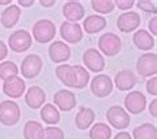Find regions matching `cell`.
I'll return each mask as SVG.
<instances>
[{
	"label": "cell",
	"instance_id": "cell-41",
	"mask_svg": "<svg viewBox=\"0 0 157 139\" xmlns=\"http://www.w3.org/2000/svg\"><path fill=\"white\" fill-rule=\"evenodd\" d=\"M12 2L11 0H0V5H11Z\"/></svg>",
	"mask_w": 157,
	"mask_h": 139
},
{
	"label": "cell",
	"instance_id": "cell-29",
	"mask_svg": "<svg viewBox=\"0 0 157 139\" xmlns=\"http://www.w3.org/2000/svg\"><path fill=\"white\" fill-rule=\"evenodd\" d=\"M17 74H19V68L15 62H12V61H3V62H0V78L3 81Z\"/></svg>",
	"mask_w": 157,
	"mask_h": 139
},
{
	"label": "cell",
	"instance_id": "cell-26",
	"mask_svg": "<svg viewBox=\"0 0 157 139\" xmlns=\"http://www.w3.org/2000/svg\"><path fill=\"white\" fill-rule=\"evenodd\" d=\"M44 127L36 121H28L23 129L24 139H43Z\"/></svg>",
	"mask_w": 157,
	"mask_h": 139
},
{
	"label": "cell",
	"instance_id": "cell-15",
	"mask_svg": "<svg viewBox=\"0 0 157 139\" xmlns=\"http://www.w3.org/2000/svg\"><path fill=\"white\" fill-rule=\"evenodd\" d=\"M53 103L56 109L63 110V111H69L76 106V95L75 93L61 89L53 95Z\"/></svg>",
	"mask_w": 157,
	"mask_h": 139
},
{
	"label": "cell",
	"instance_id": "cell-36",
	"mask_svg": "<svg viewBox=\"0 0 157 139\" xmlns=\"http://www.w3.org/2000/svg\"><path fill=\"white\" fill-rule=\"evenodd\" d=\"M8 55V46H7L4 42L0 40V61H3Z\"/></svg>",
	"mask_w": 157,
	"mask_h": 139
},
{
	"label": "cell",
	"instance_id": "cell-35",
	"mask_svg": "<svg viewBox=\"0 0 157 139\" xmlns=\"http://www.w3.org/2000/svg\"><path fill=\"white\" fill-rule=\"evenodd\" d=\"M148 27H149V30H151L149 33H152V36L155 37L156 34H157V16H153L151 19V21H149Z\"/></svg>",
	"mask_w": 157,
	"mask_h": 139
},
{
	"label": "cell",
	"instance_id": "cell-20",
	"mask_svg": "<svg viewBox=\"0 0 157 139\" xmlns=\"http://www.w3.org/2000/svg\"><path fill=\"white\" fill-rule=\"evenodd\" d=\"M105 27H107L105 17L100 16V15H89V16H87V19H84L81 28L89 34H95L99 33L100 30H103Z\"/></svg>",
	"mask_w": 157,
	"mask_h": 139
},
{
	"label": "cell",
	"instance_id": "cell-19",
	"mask_svg": "<svg viewBox=\"0 0 157 139\" xmlns=\"http://www.w3.org/2000/svg\"><path fill=\"white\" fill-rule=\"evenodd\" d=\"M21 15V9L20 7H17L16 4H11L7 8H4V11L2 12V16H0V21H2V25L4 28H12L17 24L19 19H20Z\"/></svg>",
	"mask_w": 157,
	"mask_h": 139
},
{
	"label": "cell",
	"instance_id": "cell-25",
	"mask_svg": "<svg viewBox=\"0 0 157 139\" xmlns=\"http://www.w3.org/2000/svg\"><path fill=\"white\" fill-rule=\"evenodd\" d=\"M133 139H157V127L152 123H143L133 130Z\"/></svg>",
	"mask_w": 157,
	"mask_h": 139
},
{
	"label": "cell",
	"instance_id": "cell-21",
	"mask_svg": "<svg viewBox=\"0 0 157 139\" xmlns=\"http://www.w3.org/2000/svg\"><path fill=\"white\" fill-rule=\"evenodd\" d=\"M55 73H56L57 78L60 80L65 86H68V87L76 86V74H75V70H73V65L61 64L56 68Z\"/></svg>",
	"mask_w": 157,
	"mask_h": 139
},
{
	"label": "cell",
	"instance_id": "cell-14",
	"mask_svg": "<svg viewBox=\"0 0 157 139\" xmlns=\"http://www.w3.org/2000/svg\"><path fill=\"white\" fill-rule=\"evenodd\" d=\"M49 59L55 64H63L69 60L71 57V48L64 41H53L48 49Z\"/></svg>",
	"mask_w": 157,
	"mask_h": 139
},
{
	"label": "cell",
	"instance_id": "cell-23",
	"mask_svg": "<svg viewBox=\"0 0 157 139\" xmlns=\"http://www.w3.org/2000/svg\"><path fill=\"white\" fill-rule=\"evenodd\" d=\"M133 42H135L136 48H139L140 51H151L155 46V37L148 30L139 29L133 34Z\"/></svg>",
	"mask_w": 157,
	"mask_h": 139
},
{
	"label": "cell",
	"instance_id": "cell-34",
	"mask_svg": "<svg viewBox=\"0 0 157 139\" xmlns=\"http://www.w3.org/2000/svg\"><path fill=\"white\" fill-rule=\"evenodd\" d=\"M113 3H115V7H117L119 9H123V11H128L135 5L133 0H116V2H113Z\"/></svg>",
	"mask_w": 157,
	"mask_h": 139
},
{
	"label": "cell",
	"instance_id": "cell-27",
	"mask_svg": "<svg viewBox=\"0 0 157 139\" xmlns=\"http://www.w3.org/2000/svg\"><path fill=\"white\" fill-rule=\"evenodd\" d=\"M89 138L91 139H111L112 130L105 123H96L89 130Z\"/></svg>",
	"mask_w": 157,
	"mask_h": 139
},
{
	"label": "cell",
	"instance_id": "cell-2",
	"mask_svg": "<svg viewBox=\"0 0 157 139\" xmlns=\"http://www.w3.org/2000/svg\"><path fill=\"white\" fill-rule=\"evenodd\" d=\"M121 46H123L121 38L116 33L107 32L101 34L99 38V52L108 57L116 56L121 51Z\"/></svg>",
	"mask_w": 157,
	"mask_h": 139
},
{
	"label": "cell",
	"instance_id": "cell-13",
	"mask_svg": "<svg viewBox=\"0 0 157 139\" xmlns=\"http://www.w3.org/2000/svg\"><path fill=\"white\" fill-rule=\"evenodd\" d=\"M60 36L65 42L69 44H77L83 38V28L78 23L64 21L60 27Z\"/></svg>",
	"mask_w": 157,
	"mask_h": 139
},
{
	"label": "cell",
	"instance_id": "cell-32",
	"mask_svg": "<svg viewBox=\"0 0 157 139\" xmlns=\"http://www.w3.org/2000/svg\"><path fill=\"white\" fill-rule=\"evenodd\" d=\"M136 4H137V7H139L141 11H144V12H147V13H153V15L157 13V4H156V2L140 0V2H137Z\"/></svg>",
	"mask_w": 157,
	"mask_h": 139
},
{
	"label": "cell",
	"instance_id": "cell-24",
	"mask_svg": "<svg viewBox=\"0 0 157 139\" xmlns=\"http://www.w3.org/2000/svg\"><path fill=\"white\" fill-rule=\"evenodd\" d=\"M40 117L47 125H57L60 121V113L52 103H45L41 106Z\"/></svg>",
	"mask_w": 157,
	"mask_h": 139
},
{
	"label": "cell",
	"instance_id": "cell-39",
	"mask_svg": "<svg viewBox=\"0 0 157 139\" xmlns=\"http://www.w3.org/2000/svg\"><path fill=\"white\" fill-rule=\"evenodd\" d=\"M55 0H40L39 2V4H40L41 7H45V8H51V7L55 5Z\"/></svg>",
	"mask_w": 157,
	"mask_h": 139
},
{
	"label": "cell",
	"instance_id": "cell-12",
	"mask_svg": "<svg viewBox=\"0 0 157 139\" xmlns=\"http://www.w3.org/2000/svg\"><path fill=\"white\" fill-rule=\"evenodd\" d=\"M3 91L12 99L20 98L23 93H25V81L19 76L10 77L3 82Z\"/></svg>",
	"mask_w": 157,
	"mask_h": 139
},
{
	"label": "cell",
	"instance_id": "cell-10",
	"mask_svg": "<svg viewBox=\"0 0 157 139\" xmlns=\"http://www.w3.org/2000/svg\"><path fill=\"white\" fill-rule=\"evenodd\" d=\"M117 28L123 33H129L136 30L141 24V17L140 15L135 11H128V12L121 13L117 17Z\"/></svg>",
	"mask_w": 157,
	"mask_h": 139
},
{
	"label": "cell",
	"instance_id": "cell-9",
	"mask_svg": "<svg viewBox=\"0 0 157 139\" xmlns=\"http://www.w3.org/2000/svg\"><path fill=\"white\" fill-rule=\"evenodd\" d=\"M43 69V60L37 55H28L23 60L20 72L24 78H35Z\"/></svg>",
	"mask_w": 157,
	"mask_h": 139
},
{
	"label": "cell",
	"instance_id": "cell-4",
	"mask_svg": "<svg viewBox=\"0 0 157 139\" xmlns=\"http://www.w3.org/2000/svg\"><path fill=\"white\" fill-rule=\"evenodd\" d=\"M31 45H32V36L25 29L15 30L8 37V46L15 53H21L28 51Z\"/></svg>",
	"mask_w": 157,
	"mask_h": 139
},
{
	"label": "cell",
	"instance_id": "cell-17",
	"mask_svg": "<svg viewBox=\"0 0 157 139\" xmlns=\"http://www.w3.org/2000/svg\"><path fill=\"white\" fill-rule=\"evenodd\" d=\"M113 84L116 85V87L121 91H128L131 89L135 87V85L137 84V77L133 72L124 69V70L119 72L115 76V81Z\"/></svg>",
	"mask_w": 157,
	"mask_h": 139
},
{
	"label": "cell",
	"instance_id": "cell-30",
	"mask_svg": "<svg viewBox=\"0 0 157 139\" xmlns=\"http://www.w3.org/2000/svg\"><path fill=\"white\" fill-rule=\"evenodd\" d=\"M92 8L99 13H111L115 9V3L112 0H92L91 2Z\"/></svg>",
	"mask_w": 157,
	"mask_h": 139
},
{
	"label": "cell",
	"instance_id": "cell-40",
	"mask_svg": "<svg viewBox=\"0 0 157 139\" xmlns=\"http://www.w3.org/2000/svg\"><path fill=\"white\" fill-rule=\"evenodd\" d=\"M113 139H132V135L129 133H127V131H121V133L115 135V138Z\"/></svg>",
	"mask_w": 157,
	"mask_h": 139
},
{
	"label": "cell",
	"instance_id": "cell-1",
	"mask_svg": "<svg viewBox=\"0 0 157 139\" xmlns=\"http://www.w3.org/2000/svg\"><path fill=\"white\" fill-rule=\"evenodd\" d=\"M55 34H56L55 23L48 20V19H41L33 24L31 36H33V40H36L40 44H47L51 40H53Z\"/></svg>",
	"mask_w": 157,
	"mask_h": 139
},
{
	"label": "cell",
	"instance_id": "cell-18",
	"mask_svg": "<svg viewBox=\"0 0 157 139\" xmlns=\"http://www.w3.org/2000/svg\"><path fill=\"white\" fill-rule=\"evenodd\" d=\"M45 91L40 86H31L25 91V103L31 109H40L45 102Z\"/></svg>",
	"mask_w": 157,
	"mask_h": 139
},
{
	"label": "cell",
	"instance_id": "cell-6",
	"mask_svg": "<svg viewBox=\"0 0 157 139\" xmlns=\"http://www.w3.org/2000/svg\"><path fill=\"white\" fill-rule=\"evenodd\" d=\"M107 119H108L109 125L117 130H125L129 126V123H131V117H129V114L125 111L124 107L117 106V105L108 109Z\"/></svg>",
	"mask_w": 157,
	"mask_h": 139
},
{
	"label": "cell",
	"instance_id": "cell-16",
	"mask_svg": "<svg viewBox=\"0 0 157 139\" xmlns=\"http://www.w3.org/2000/svg\"><path fill=\"white\" fill-rule=\"evenodd\" d=\"M63 15L67 19V21L69 23H77L80 21L81 19H84L85 15V9L84 7L81 5V3L78 2H67L64 5H63Z\"/></svg>",
	"mask_w": 157,
	"mask_h": 139
},
{
	"label": "cell",
	"instance_id": "cell-31",
	"mask_svg": "<svg viewBox=\"0 0 157 139\" xmlns=\"http://www.w3.org/2000/svg\"><path fill=\"white\" fill-rule=\"evenodd\" d=\"M43 139H64V131H63L60 127L48 126L44 129Z\"/></svg>",
	"mask_w": 157,
	"mask_h": 139
},
{
	"label": "cell",
	"instance_id": "cell-5",
	"mask_svg": "<svg viewBox=\"0 0 157 139\" xmlns=\"http://www.w3.org/2000/svg\"><path fill=\"white\" fill-rule=\"evenodd\" d=\"M139 74L145 78H151L157 74V55L156 53H144L139 57L136 64Z\"/></svg>",
	"mask_w": 157,
	"mask_h": 139
},
{
	"label": "cell",
	"instance_id": "cell-28",
	"mask_svg": "<svg viewBox=\"0 0 157 139\" xmlns=\"http://www.w3.org/2000/svg\"><path fill=\"white\" fill-rule=\"evenodd\" d=\"M73 70L76 74V89H83L88 85V82L91 81V76L89 72L81 65H73Z\"/></svg>",
	"mask_w": 157,
	"mask_h": 139
},
{
	"label": "cell",
	"instance_id": "cell-7",
	"mask_svg": "<svg viewBox=\"0 0 157 139\" xmlns=\"http://www.w3.org/2000/svg\"><path fill=\"white\" fill-rule=\"evenodd\" d=\"M125 111L129 114H140L147 107V97L139 90L131 91L124 98Z\"/></svg>",
	"mask_w": 157,
	"mask_h": 139
},
{
	"label": "cell",
	"instance_id": "cell-8",
	"mask_svg": "<svg viewBox=\"0 0 157 139\" xmlns=\"http://www.w3.org/2000/svg\"><path fill=\"white\" fill-rule=\"evenodd\" d=\"M113 81L107 74H97L91 80V91L96 97L104 98L112 93Z\"/></svg>",
	"mask_w": 157,
	"mask_h": 139
},
{
	"label": "cell",
	"instance_id": "cell-33",
	"mask_svg": "<svg viewBox=\"0 0 157 139\" xmlns=\"http://www.w3.org/2000/svg\"><path fill=\"white\" fill-rule=\"evenodd\" d=\"M145 87H147V91L153 97H156L157 95V77H151L148 81H147V85H145Z\"/></svg>",
	"mask_w": 157,
	"mask_h": 139
},
{
	"label": "cell",
	"instance_id": "cell-3",
	"mask_svg": "<svg viewBox=\"0 0 157 139\" xmlns=\"http://www.w3.org/2000/svg\"><path fill=\"white\" fill-rule=\"evenodd\" d=\"M20 119V107L12 99L0 103V122L4 126H13Z\"/></svg>",
	"mask_w": 157,
	"mask_h": 139
},
{
	"label": "cell",
	"instance_id": "cell-37",
	"mask_svg": "<svg viewBox=\"0 0 157 139\" xmlns=\"http://www.w3.org/2000/svg\"><path fill=\"white\" fill-rule=\"evenodd\" d=\"M149 114H151L153 118H157V99L156 98L149 103Z\"/></svg>",
	"mask_w": 157,
	"mask_h": 139
},
{
	"label": "cell",
	"instance_id": "cell-22",
	"mask_svg": "<svg viewBox=\"0 0 157 139\" xmlns=\"http://www.w3.org/2000/svg\"><path fill=\"white\" fill-rule=\"evenodd\" d=\"M95 111L89 107H81L78 110V113L76 114V118H75V125L78 130H87L89 129L93 122H95Z\"/></svg>",
	"mask_w": 157,
	"mask_h": 139
},
{
	"label": "cell",
	"instance_id": "cell-11",
	"mask_svg": "<svg viewBox=\"0 0 157 139\" xmlns=\"http://www.w3.org/2000/svg\"><path fill=\"white\" fill-rule=\"evenodd\" d=\"M83 62L87 66L88 70L91 72H103L105 68V60L103 55L95 48H89L84 52L83 55Z\"/></svg>",
	"mask_w": 157,
	"mask_h": 139
},
{
	"label": "cell",
	"instance_id": "cell-38",
	"mask_svg": "<svg viewBox=\"0 0 157 139\" xmlns=\"http://www.w3.org/2000/svg\"><path fill=\"white\" fill-rule=\"evenodd\" d=\"M35 4L33 0H17V7H24V8H29Z\"/></svg>",
	"mask_w": 157,
	"mask_h": 139
}]
</instances>
